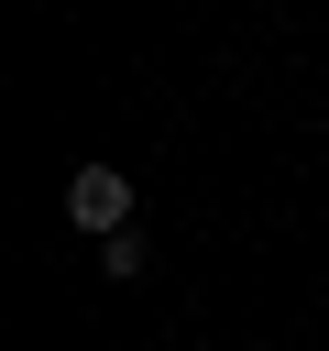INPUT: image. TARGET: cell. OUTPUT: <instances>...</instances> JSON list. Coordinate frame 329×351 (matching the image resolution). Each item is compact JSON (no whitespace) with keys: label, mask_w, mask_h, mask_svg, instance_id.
<instances>
[{"label":"cell","mask_w":329,"mask_h":351,"mask_svg":"<svg viewBox=\"0 0 329 351\" xmlns=\"http://www.w3.org/2000/svg\"><path fill=\"white\" fill-rule=\"evenodd\" d=\"M66 219H77L88 241L132 230V176H121V165H77V176H66Z\"/></svg>","instance_id":"obj_1"},{"label":"cell","mask_w":329,"mask_h":351,"mask_svg":"<svg viewBox=\"0 0 329 351\" xmlns=\"http://www.w3.org/2000/svg\"><path fill=\"white\" fill-rule=\"evenodd\" d=\"M99 274H143V230H110L99 241Z\"/></svg>","instance_id":"obj_2"}]
</instances>
